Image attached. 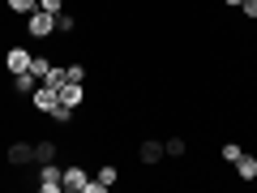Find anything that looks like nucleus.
I'll return each instance as SVG.
<instances>
[{
	"mask_svg": "<svg viewBox=\"0 0 257 193\" xmlns=\"http://www.w3.org/2000/svg\"><path fill=\"white\" fill-rule=\"evenodd\" d=\"M26 103L39 112V116H47V120H52V112L60 108V90H56V86H47V82H39L35 90H30V99H26Z\"/></svg>",
	"mask_w": 257,
	"mask_h": 193,
	"instance_id": "f257e3e1",
	"label": "nucleus"
},
{
	"mask_svg": "<svg viewBox=\"0 0 257 193\" xmlns=\"http://www.w3.org/2000/svg\"><path fill=\"white\" fill-rule=\"evenodd\" d=\"M5 163H9L13 172L30 167V163H35V142H30V138H13L9 146H5Z\"/></svg>",
	"mask_w": 257,
	"mask_h": 193,
	"instance_id": "f03ea898",
	"label": "nucleus"
},
{
	"mask_svg": "<svg viewBox=\"0 0 257 193\" xmlns=\"http://www.w3.org/2000/svg\"><path fill=\"white\" fill-rule=\"evenodd\" d=\"M26 35H30V39H39V43H43V39H56V13L35 9V13L26 18Z\"/></svg>",
	"mask_w": 257,
	"mask_h": 193,
	"instance_id": "7ed1b4c3",
	"label": "nucleus"
},
{
	"mask_svg": "<svg viewBox=\"0 0 257 193\" xmlns=\"http://www.w3.org/2000/svg\"><path fill=\"white\" fill-rule=\"evenodd\" d=\"M60 180H64V193H86L90 172H86L82 159H69V163H64V172H60Z\"/></svg>",
	"mask_w": 257,
	"mask_h": 193,
	"instance_id": "20e7f679",
	"label": "nucleus"
},
{
	"mask_svg": "<svg viewBox=\"0 0 257 193\" xmlns=\"http://www.w3.org/2000/svg\"><path fill=\"white\" fill-rule=\"evenodd\" d=\"M60 172H64L60 163H39V172H35V189H39V193H64Z\"/></svg>",
	"mask_w": 257,
	"mask_h": 193,
	"instance_id": "39448f33",
	"label": "nucleus"
},
{
	"mask_svg": "<svg viewBox=\"0 0 257 193\" xmlns=\"http://www.w3.org/2000/svg\"><path fill=\"white\" fill-rule=\"evenodd\" d=\"M0 64H5V73H26V69H30V47L26 43H9V47H5V56H0Z\"/></svg>",
	"mask_w": 257,
	"mask_h": 193,
	"instance_id": "423d86ee",
	"label": "nucleus"
},
{
	"mask_svg": "<svg viewBox=\"0 0 257 193\" xmlns=\"http://www.w3.org/2000/svg\"><path fill=\"white\" fill-rule=\"evenodd\" d=\"M163 159H167L163 138H142V142H138V163H142V167H159Z\"/></svg>",
	"mask_w": 257,
	"mask_h": 193,
	"instance_id": "0eeeda50",
	"label": "nucleus"
},
{
	"mask_svg": "<svg viewBox=\"0 0 257 193\" xmlns=\"http://www.w3.org/2000/svg\"><path fill=\"white\" fill-rule=\"evenodd\" d=\"M39 163H60V142L56 138H35V167Z\"/></svg>",
	"mask_w": 257,
	"mask_h": 193,
	"instance_id": "6e6552de",
	"label": "nucleus"
},
{
	"mask_svg": "<svg viewBox=\"0 0 257 193\" xmlns=\"http://www.w3.org/2000/svg\"><path fill=\"white\" fill-rule=\"evenodd\" d=\"M60 103L77 112V108L86 103V82H64V86H60Z\"/></svg>",
	"mask_w": 257,
	"mask_h": 193,
	"instance_id": "1a4fd4ad",
	"label": "nucleus"
},
{
	"mask_svg": "<svg viewBox=\"0 0 257 193\" xmlns=\"http://www.w3.org/2000/svg\"><path fill=\"white\" fill-rule=\"evenodd\" d=\"M231 167H236V180H244V184L257 180V155H248V150H244V155H240Z\"/></svg>",
	"mask_w": 257,
	"mask_h": 193,
	"instance_id": "9d476101",
	"label": "nucleus"
},
{
	"mask_svg": "<svg viewBox=\"0 0 257 193\" xmlns=\"http://www.w3.org/2000/svg\"><path fill=\"white\" fill-rule=\"evenodd\" d=\"M94 180H99L103 189H116V180H120V163H116V159H107V163L94 172Z\"/></svg>",
	"mask_w": 257,
	"mask_h": 193,
	"instance_id": "9b49d317",
	"label": "nucleus"
},
{
	"mask_svg": "<svg viewBox=\"0 0 257 193\" xmlns=\"http://www.w3.org/2000/svg\"><path fill=\"white\" fill-rule=\"evenodd\" d=\"M35 86H39V77L30 73V69H26V73H13V94H18V99H30Z\"/></svg>",
	"mask_w": 257,
	"mask_h": 193,
	"instance_id": "f8f14e48",
	"label": "nucleus"
},
{
	"mask_svg": "<svg viewBox=\"0 0 257 193\" xmlns=\"http://www.w3.org/2000/svg\"><path fill=\"white\" fill-rule=\"evenodd\" d=\"M35 9H39V0H5V13H13V18H22V22H26Z\"/></svg>",
	"mask_w": 257,
	"mask_h": 193,
	"instance_id": "ddd939ff",
	"label": "nucleus"
},
{
	"mask_svg": "<svg viewBox=\"0 0 257 193\" xmlns=\"http://www.w3.org/2000/svg\"><path fill=\"white\" fill-rule=\"evenodd\" d=\"M163 150H167V159H184V155H189V142H184L180 133H172V138L163 142Z\"/></svg>",
	"mask_w": 257,
	"mask_h": 193,
	"instance_id": "4468645a",
	"label": "nucleus"
},
{
	"mask_svg": "<svg viewBox=\"0 0 257 193\" xmlns=\"http://www.w3.org/2000/svg\"><path fill=\"white\" fill-rule=\"evenodd\" d=\"M64 77H69V82H90V69H86V60H69V64H64Z\"/></svg>",
	"mask_w": 257,
	"mask_h": 193,
	"instance_id": "2eb2a0df",
	"label": "nucleus"
},
{
	"mask_svg": "<svg viewBox=\"0 0 257 193\" xmlns=\"http://www.w3.org/2000/svg\"><path fill=\"white\" fill-rule=\"evenodd\" d=\"M240 155H244V146H240V142H231V138H227V142H223V146H219V159H223V163H227V167L236 163Z\"/></svg>",
	"mask_w": 257,
	"mask_h": 193,
	"instance_id": "dca6fc26",
	"label": "nucleus"
},
{
	"mask_svg": "<svg viewBox=\"0 0 257 193\" xmlns=\"http://www.w3.org/2000/svg\"><path fill=\"white\" fill-rule=\"evenodd\" d=\"M47 69H52V56H47V52H39V56H30V73H35L39 82H43V77H47Z\"/></svg>",
	"mask_w": 257,
	"mask_h": 193,
	"instance_id": "f3484780",
	"label": "nucleus"
},
{
	"mask_svg": "<svg viewBox=\"0 0 257 193\" xmlns=\"http://www.w3.org/2000/svg\"><path fill=\"white\" fill-rule=\"evenodd\" d=\"M43 82H47V86H56V90H60V86L69 82V77H64V64H60V60H52V69H47V77H43Z\"/></svg>",
	"mask_w": 257,
	"mask_h": 193,
	"instance_id": "a211bd4d",
	"label": "nucleus"
},
{
	"mask_svg": "<svg viewBox=\"0 0 257 193\" xmlns=\"http://www.w3.org/2000/svg\"><path fill=\"white\" fill-rule=\"evenodd\" d=\"M39 9H47V13H64V9H69V0H39Z\"/></svg>",
	"mask_w": 257,
	"mask_h": 193,
	"instance_id": "6ab92c4d",
	"label": "nucleus"
},
{
	"mask_svg": "<svg viewBox=\"0 0 257 193\" xmlns=\"http://www.w3.org/2000/svg\"><path fill=\"white\" fill-rule=\"evenodd\" d=\"M240 18L257 22V0H240Z\"/></svg>",
	"mask_w": 257,
	"mask_h": 193,
	"instance_id": "aec40b11",
	"label": "nucleus"
},
{
	"mask_svg": "<svg viewBox=\"0 0 257 193\" xmlns=\"http://www.w3.org/2000/svg\"><path fill=\"white\" fill-rule=\"evenodd\" d=\"M219 5L223 9H240V0H219Z\"/></svg>",
	"mask_w": 257,
	"mask_h": 193,
	"instance_id": "412c9836",
	"label": "nucleus"
}]
</instances>
